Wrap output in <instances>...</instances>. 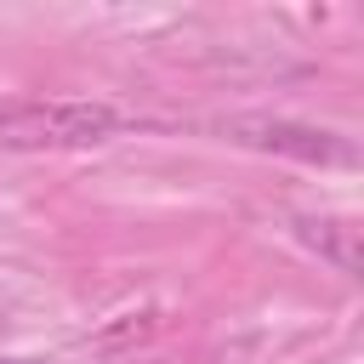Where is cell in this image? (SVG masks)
Wrapping results in <instances>:
<instances>
[{"label":"cell","mask_w":364,"mask_h":364,"mask_svg":"<svg viewBox=\"0 0 364 364\" xmlns=\"http://www.w3.org/2000/svg\"><path fill=\"white\" fill-rule=\"evenodd\" d=\"M0 364H11V358H0Z\"/></svg>","instance_id":"cell-3"},{"label":"cell","mask_w":364,"mask_h":364,"mask_svg":"<svg viewBox=\"0 0 364 364\" xmlns=\"http://www.w3.org/2000/svg\"><path fill=\"white\" fill-rule=\"evenodd\" d=\"M125 131V114L114 102L91 97H51V102H11L0 108V148L40 154V148H97Z\"/></svg>","instance_id":"cell-1"},{"label":"cell","mask_w":364,"mask_h":364,"mask_svg":"<svg viewBox=\"0 0 364 364\" xmlns=\"http://www.w3.org/2000/svg\"><path fill=\"white\" fill-rule=\"evenodd\" d=\"M233 131H239V142H256V148H284V154H301V159H353V148H347V142H336L330 131H307V125L239 119Z\"/></svg>","instance_id":"cell-2"}]
</instances>
